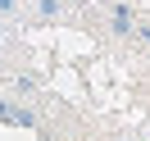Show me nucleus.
Wrapping results in <instances>:
<instances>
[{
	"mask_svg": "<svg viewBox=\"0 0 150 141\" xmlns=\"http://www.w3.org/2000/svg\"><path fill=\"white\" fill-rule=\"evenodd\" d=\"M0 14H14V0H0Z\"/></svg>",
	"mask_w": 150,
	"mask_h": 141,
	"instance_id": "nucleus-4",
	"label": "nucleus"
},
{
	"mask_svg": "<svg viewBox=\"0 0 150 141\" xmlns=\"http://www.w3.org/2000/svg\"><path fill=\"white\" fill-rule=\"evenodd\" d=\"M59 5H64V0H37V14H41V18H55Z\"/></svg>",
	"mask_w": 150,
	"mask_h": 141,
	"instance_id": "nucleus-3",
	"label": "nucleus"
},
{
	"mask_svg": "<svg viewBox=\"0 0 150 141\" xmlns=\"http://www.w3.org/2000/svg\"><path fill=\"white\" fill-rule=\"evenodd\" d=\"M109 28L118 32V37L137 32V18H132V9H127V5H114V9H109Z\"/></svg>",
	"mask_w": 150,
	"mask_h": 141,
	"instance_id": "nucleus-2",
	"label": "nucleus"
},
{
	"mask_svg": "<svg viewBox=\"0 0 150 141\" xmlns=\"http://www.w3.org/2000/svg\"><path fill=\"white\" fill-rule=\"evenodd\" d=\"M0 123H14V128H37V114H32V109H14V105L0 100Z\"/></svg>",
	"mask_w": 150,
	"mask_h": 141,
	"instance_id": "nucleus-1",
	"label": "nucleus"
},
{
	"mask_svg": "<svg viewBox=\"0 0 150 141\" xmlns=\"http://www.w3.org/2000/svg\"><path fill=\"white\" fill-rule=\"evenodd\" d=\"M137 32H141V41H146V46H150V28H137Z\"/></svg>",
	"mask_w": 150,
	"mask_h": 141,
	"instance_id": "nucleus-5",
	"label": "nucleus"
}]
</instances>
